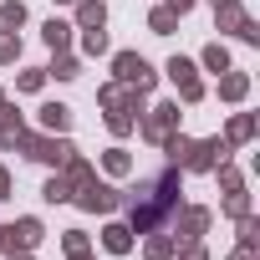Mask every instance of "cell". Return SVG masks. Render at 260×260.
I'll use <instances>...</instances> for the list:
<instances>
[{
  "label": "cell",
  "mask_w": 260,
  "mask_h": 260,
  "mask_svg": "<svg viewBox=\"0 0 260 260\" xmlns=\"http://www.w3.org/2000/svg\"><path fill=\"white\" fill-rule=\"evenodd\" d=\"M184 194V169H164V174H153V179H138V189H127L122 199H127V230L133 235H153V230H164L169 219H174V209L184 204L179 199Z\"/></svg>",
  "instance_id": "6da1fadb"
},
{
  "label": "cell",
  "mask_w": 260,
  "mask_h": 260,
  "mask_svg": "<svg viewBox=\"0 0 260 260\" xmlns=\"http://www.w3.org/2000/svg\"><path fill=\"white\" fill-rule=\"evenodd\" d=\"M16 148L31 158V164H46V169H61L67 158H72V138L67 133H41V127H36V133H31V127H21V138H16Z\"/></svg>",
  "instance_id": "7a4b0ae2"
},
{
  "label": "cell",
  "mask_w": 260,
  "mask_h": 260,
  "mask_svg": "<svg viewBox=\"0 0 260 260\" xmlns=\"http://www.w3.org/2000/svg\"><path fill=\"white\" fill-rule=\"evenodd\" d=\"M209 224H214V214H209L204 204H179L174 219H169V240H174V245H194Z\"/></svg>",
  "instance_id": "3957f363"
},
{
  "label": "cell",
  "mask_w": 260,
  "mask_h": 260,
  "mask_svg": "<svg viewBox=\"0 0 260 260\" xmlns=\"http://www.w3.org/2000/svg\"><path fill=\"white\" fill-rule=\"evenodd\" d=\"M112 82L138 87V92H153L158 72H153V67H148V56H138V51H117V56H112Z\"/></svg>",
  "instance_id": "277c9868"
},
{
  "label": "cell",
  "mask_w": 260,
  "mask_h": 260,
  "mask_svg": "<svg viewBox=\"0 0 260 260\" xmlns=\"http://www.w3.org/2000/svg\"><path fill=\"white\" fill-rule=\"evenodd\" d=\"M235 148L224 143V138H199V143H189V153H184V174H214V164H224Z\"/></svg>",
  "instance_id": "5b68a950"
},
{
  "label": "cell",
  "mask_w": 260,
  "mask_h": 260,
  "mask_svg": "<svg viewBox=\"0 0 260 260\" xmlns=\"http://www.w3.org/2000/svg\"><path fill=\"white\" fill-rule=\"evenodd\" d=\"M164 72H169V82L179 87V97H174V102H189V107H194V102H204V82H199V67H194L189 56H169V67H164Z\"/></svg>",
  "instance_id": "8992f818"
},
{
  "label": "cell",
  "mask_w": 260,
  "mask_h": 260,
  "mask_svg": "<svg viewBox=\"0 0 260 260\" xmlns=\"http://www.w3.org/2000/svg\"><path fill=\"white\" fill-rule=\"evenodd\" d=\"M138 133L148 143H164L169 133H179V102H153L143 117H138Z\"/></svg>",
  "instance_id": "52a82bcc"
},
{
  "label": "cell",
  "mask_w": 260,
  "mask_h": 260,
  "mask_svg": "<svg viewBox=\"0 0 260 260\" xmlns=\"http://www.w3.org/2000/svg\"><path fill=\"white\" fill-rule=\"evenodd\" d=\"M72 204H77V209H87V214H112V209L122 204V194H117L112 184H102V179H87V184L72 194Z\"/></svg>",
  "instance_id": "ba28073f"
},
{
  "label": "cell",
  "mask_w": 260,
  "mask_h": 260,
  "mask_svg": "<svg viewBox=\"0 0 260 260\" xmlns=\"http://www.w3.org/2000/svg\"><path fill=\"white\" fill-rule=\"evenodd\" d=\"M36 127H41V133H67V127H72V107L67 102H41L36 107Z\"/></svg>",
  "instance_id": "9c48e42d"
},
{
  "label": "cell",
  "mask_w": 260,
  "mask_h": 260,
  "mask_svg": "<svg viewBox=\"0 0 260 260\" xmlns=\"http://www.w3.org/2000/svg\"><path fill=\"white\" fill-rule=\"evenodd\" d=\"M11 240H16V250H36V245L46 240V224H41L36 214H21V219L11 224Z\"/></svg>",
  "instance_id": "30bf717a"
},
{
  "label": "cell",
  "mask_w": 260,
  "mask_h": 260,
  "mask_svg": "<svg viewBox=\"0 0 260 260\" xmlns=\"http://www.w3.org/2000/svg\"><path fill=\"white\" fill-rule=\"evenodd\" d=\"M21 112L11 107V97H6V87H0V148H16V138H21Z\"/></svg>",
  "instance_id": "8fae6325"
},
{
  "label": "cell",
  "mask_w": 260,
  "mask_h": 260,
  "mask_svg": "<svg viewBox=\"0 0 260 260\" xmlns=\"http://www.w3.org/2000/svg\"><path fill=\"white\" fill-rule=\"evenodd\" d=\"M255 133H260V117H255V112H235V117H230V127H224V143H230V148H240V143H250Z\"/></svg>",
  "instance_id": "7c38bea8"
},
{
  "label": "cell",
  "mask_w": 260,
  "mask_h": 260,
  "mask_svg": "<svg viewBox=\"0 0 260 260\" xmlns=\"http://www.w3.org/2000/svg\"><path fill=\"white\" fill-rule=\"evenodd\" d=\"M102 250H107V255H127V250H133V230H127L122 219L102 224Z\"/></svg>",
  "instance_id": "4fadbf2b"
},
{
  "label": "cell",
  "mask_w": 260,
  "mask_h": 260,
  "mask_svg": "<svg viewBox=\"0 0 260 260\" xmlns=\"http://www.w3.org/2000/svg\"><path fill=\"white\" fill-rule=\"evenodd\" d=\"M245 97H250V77L235 72V67L219 72V102H245Z\"/></svg>",
  "instance_id": "5bb4252c"
},
{
  "label": "cell",
  "mask_w": 260,
  "mask_h": 260,
  "mask_svg": "<svg viewBox=\"0 0 260 260\" xmlns=\"http://www.w3.org/2000/svg\"><path fill=\"white\" fill-rule=\"evenodd\" d=\"M61 179H67V184H72V194H77V189H82L87 179H97V169H92V158H82V153L72 148V158L61 164Z\"/></svg>",
  "instance_id": "9a60e30c"
},
{
  "label": "cell",
  "mask_w": 260,
  "mask_h": 260,
  "mask_svg": "<svg viewBox=\"0 0 260 260\" xmlns=\"http://www.w3.org/2000/svg\"><path fill=\"white\" fill-rule=\"evenodd\" d=\"M102 26H107L102 0H77V31H102Z\"/></svg>",
  "instance_id": "2e32d148"
},
{
  "label": "cell",
  "mask_w": 260,
  "mask_h": 260,
  "mask_svg": "<svg viewBox=\"0 0 260 260\" xmlns=\"http://www.w3.org/2000/svg\"><path fill=\"white\" fill-rule=\"evenodd\" d=\"M46 77H56V82H77V77H82V56H72V51H51Z\"/></svg>",
  "instance_id": "e0dca14e"
},
{
  "label": "cell",
  "mask_w": 260,
  "mask_h": 260,
  "mask_svg": "<svg viewBox=\"0 0 260 260\" xmlns=\"http://www.w3.org/2000/svg\"><path fill=\"white\" fill-rule=\"evenodd\" d=\"M72 31H77L72 21H56V16H51V21L41 26V41H46L51 51H67V46H72Z\"/></svg>",
  "instance_id": "ac0fdd59"
},
{
  "label": "cell",
  "mask_w": 260,
  "mask_h": 260,
  "mask_svg": "<svg viewBox=\"0 0 260 260\" xmlns=\"http://www.w3.org/2000/svg\"><path fill=\"white\" fill-rule=\"evenodd\" d=\"M102 169H107L112 179H127V174H133V153L117 143V148H107V153H102Z\"/></svg>",
  "instance_id": "d6986e66"
},
{
  "label": "cell",
  "mask_w": 260,
  "mask_h": 260,
  "mask_svg": "<svg viewBox=\"0 0 260 260\" xmlns=\"http://www.w3.org/2000/svg\"><path fill=\"white\" fill-rule=\"evenodd\" d=\"M199 61H204V72L219 77V72H230V46H224V41H209V46L199 51Z\"/></svg>",
  "instance_id": "ffe728a7"
},
{
  "label": "cell",
  "mask_w": 260,
  "mask_h": 260,
  "mask_svg": "<svg viewBox=\"0 0 260 260\" xmlns=\"http://www.w3.org/2000/svg\"><path fill=\"white\" fill-rule=\"evenodd\" d=\"M61 250H67V260H92V240H87V230H67V235H61Z\"/></svg>",
  "instance_id": "44dd1931"
},
{
  "label": "cell",
  "mask_w": 260,
  "mask_h": 260,
  "mask_svg": "<svg viewBox=\"0 0 260 260\" xmlns=\"http://www.w3.org/2000/svg\"><path fill=\"white\" fill-rule=\"evenodd\" d=\"M245 21V6H240V0H219V6H214V26L219 31H235Z\"/></svg>",
  "instance_id": "7402d4cb"
},
{
  "label": "cell",
  "mask_w": 260,
  "mask_h": 260,
  "mask_svg": "<svg viewBox=\"0 0 260 260\" xmlns=\"http://www.w3.org/2000/svg\"><path fill=\"white\" fill-rule=\"evenodd\" d=\"M214 179H219V194H240V189H245V174H240L230 158H224V164H214Z\"/></svg>",
  "instance_id": "603a6c76"
},
{
  "label": "cell",
  "mask_w": 260,
  "mask_h": 260,
  "mask_svg": "<svg viewBox=\"0 0 260 260\" xmlns=\"http://www.w3.org/2000/svg\"><path fill=\"white\" fill-rule=\"evenodd\" d=\"M41 199H46V204H72V184L61 179V169H56V174L41 184Z\"/></svg>",
  "instance_id": "cb8c5ba5"
},
{
  "label": "cell",
  "mask_w": 260,
  "mask_h": 260,
  "mask_svg": "<svg viewBox=\"0 0 260 260\" xmlns=\"http://www.w3.org/2000/svg\"><path fill=\"white\" fill-rule=\"evenodd\" d=\"M174 250H179V245H174L169 235H158V230L143 240V260H174Z\"/></svg>",
  "instance_id": "d4e9b609"
},
{
  "label": "cell",
  "mask_w": 260,
  "mask_h": 260,
  "mask_svg": "<svg viewBox=\"0 0 260 260\" xmlns=\"http://www.w3.org/2000/svg\"><path fill=\"white\" fill-rule=\"evenodd\" d=\"M26 26V6L21 0H0V31H21Z\"/></svg>",
  "instance_id": "484cf974"
},
{
  "label": "cell",
  "mask_w": 260,
  "mask_h": 260,
  "mask_svg": "<svg viewBox=\"0 0 260 260\" xmlns=\"http://www.w3.org/2000/svg\"><path fill=\"white\" fill-rule=\"evenodd\" d=\"M148 31H153V36H174V31H179V16H174L169 6H158V11H148Z\"/></svg>",
  "instance_id": "4316f807"
},
{
  "label": "cell",
  "mask_w": 260,
  "mask_h": 260,
  "mask_svg": "<svg viewBox=\"0 0 260 260\" xmlns=\"http://www.w3.org/2000/svg\"><path fill=\"white\" fill-rule=\"evenodd\" d=\"M235 230H240V245L260 250V219H255V214H240V219H235Z\"/></svg>",
  "instance_id": "83f0119b"
},
{
  "label": "cell",
  "mask_w": 260,
  "mask_h": 260,
  "mask_svg": "<svg viewBox=\"0 0 260 260\" xmlns=\"http://www.w3.org/2000/svg\"><path fill=\"white\" fill-rule=\"evenodd\" d=\"M82 56H107V26L102 31H82Z\"/></svg>",
  "instance_id": "f1b7e54d"
},
{
  "label": "cell",
  "mask_w": 260,
  "mask_h": 260,
  "mask_svg": "<svg viewBox=\"0 0 260 260\" xmlns=\"http://www.w3.org/2000/svg\"><path fill=\"white\" fill-rule=\"evenodd\" d=\"M41 87H46V67H26L16 77V92H41Z\"/></svg>",
  "instance_id": "f546056e"
},
{
  "label": "cell",
  "mask_w": 260,
  "mask_h": 260,
  "mask_svg": "<svg viewBox=\"0 0 260 260\" xmlns=\"http://www.w3.org/2000/svg\"><path fill=\"white\" fill-rule=\"evenodd\" d=\"M133 127H138V117H133V112H107V133H112V138H127Z\"/></svg>",
  "instance_id": "4dcf8cb0"
},
{
  "label": "cell",
  "mask_w": 260,
  "mask_h": 260,
  "mask_svg": "<svg viewBox=\"0 0 260 260\" xmlns=\"http://www.w3.org/2000/svg\"><path fill=\"white\" fill-rule=\"evenodd\" d=\"M11 61H21V36L0 31V67H11Z\"/></svg>",
  "instance_id": "1f68e13d"
},
{
  "label": "cell",
  "mask_w": 260,
  "mask_h": 260,
  "mask_svg": "<svg viewBox=\"0 0 260 260\" xmlns=\"http://www.w3.org/2000/svg\"><path fill=\"white\" fill-rule=\"evenodd\" d=\"M235 36H240L245 46H260V21H255V16H245V21L235 26Z\"/></svg>",
  "instance_id": "d6a6232c"
},
{
  "label": "cell",
  "mask_w": 260,
  "mask_h": 260,
  "mask_svg": "<svg viewBox=\"0 0 260 260\" xmlns=\"http://www.w3.org/2000/svg\"><path fill=\"white\" fill-rule=\"evenodd\" d=\"M224 214H230V219L250 214V194H245V189H240V194H224Z\"/></svg>",
  "instance_id": "836d02e7"
},
{
  "label": "cell",
  "mask_w": 260,
  "mask_h": 260,
  "mask_svg": "<svg viewBox=\"0 0 260 260\" xmlns=\"http://www.w3.org/2000/svg\"><path fill=\"white\" fill-rule=\"evenodd\" d=\"M174 255H179V260H209V250H204V245H199V240H194V245H179V250H174Z\"/></svg>",
  "instance_id": "e575fe53"
},
{
  "label": "cell",
  "mask_w": 260,
  "mask_h": 260,
  "mask_svg": "<svg viewBox=\"0 0 260 260\" xmlns=\"http://www.w3.org/2000/svg\"><path fill=\"white\" fill-rule=\"evenodd\" d=\"M164 6H169L174 16H189V11H194V0H164Z\"/></svg>",
  "instance_id": "d590c367"
},
{
  "label": "cell",
  "mask_w": 260,
  "mask_h": 260,
  "mask_svg": "<svg viewBox=\"0 0 260 260\" xmlns=\"http://www.w3.org/2000/svg\"><path fill=\"white\" fill-rule=\"evenodd\" d=\"M230 260H260V255H255L250 245H235V250H230Z\"/></svg>",
  "instance_id": "8d00e7d4"
},
{
  "label": "cell",
  "mask_w": 260,
  "mask_h": 260,
  "mask_svg": "<svg viewBox=\"0 0 260 260\" xmlns=\"http://www.w3.org/2000/svg\"><path fill=\"white\" fill-rule=\"evenodd\" d=\"M0 260H31V250H6Z\"/></svg>",
  "instance_id": "74e56055"
},
{
  "label": "cell",
  "mask_w": 260,
  "mask_h": 260,
  "mask_svg": "<svg viewBox=\"0 0 260 260\" xmlns=\"http://www.w3.org/2000/svg\"><path fill=\"white\" fill-rule=\"evenodd\" d=\"M51 6H77V0H51Z\"/></svg>",
  "instance_id": "f35d334b"
},
{
  "label": "cell",
  "mask_w": 260,
  "mask_h": 260,
  "mask_svg": "<svg viewBox=\"0 0 260 260\" xmlns=\"http://www.w3.org/2000/svg\"><path fill=\"white\" fill-rule=\"evenodd\" d=\"M209 6H219V0H209Z\"/></svg>",
  "instance_id": "ab89813d"
}]
</instances>
